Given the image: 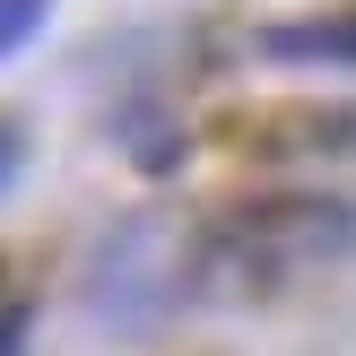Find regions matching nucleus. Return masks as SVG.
<instances>
[{
    "label": "nucleus",
    "instance_id": "obj_1",
    "mask_svg": "<svg viewBox=\"0 0 356 356\" xmlns=\"http://www.w3.org/2000/svg\"><path fill=\"white\" fill-rule=\"evenodd\" d=\"M348 252H356V209L330 191H270V200H235L200 218L209 287H287Z\"/></svg>",
    "mask_w": 356,
    "mask_h": 356
},
{
    "label": "nucleus",
    "instance_id": "obj_2",
    "mask_svg": "<svg viewBox=\"0 0 356 356\" xmlns=\"http://www.w3.org/2000/svg\"><path fill=\"white\" fill-rule=\"evenodd\" d=\"M191 296H209V261H200V226L174 218H131L87 270V313L113 330H148Z\"/></svg>",
    "mask_w": 356,
    "mask_h": 356
},
{
    "label": "nucleus",
    "instance_id": "obj_3",
    "mask_svg": "<svg viewBox=\"0 0 356 356\" xmlns=\"http://www.w3.org/2000/svg\"><path fill=\"white\" fill-rule=\"evenodd\" d=\"M252 52H261V61H278V70H356V0H339V9H322V17L261 26Z\"/></svg>",
    "mask_w": 356,
    "mask_h": 356
},
{
    "label": "nucleus",
    "instance_id": "obj_4",
    "mask_svg": "<svg viewBox=\"0 0 356 356\" xmlns=\"http://www.w3.org/2000/svg\"><path fill=\"white\" fill-rule=\"evenodd\" d=\"M235 131H278V139H261L270 156H339V148H356V104H270V113H243Z\"/></svg>",
    "mask_w": 356,
    "mask_h": 356
},
{
    "label": "nucleus",
    "instance_id": "obj_5",
    "mask_svg": "<svg viewBox=\"0 0 356 356\" xmlns=\"http://www.w3.org/2000/svg\"><path fill=\"white\" fill-rule=\"evenodd\" d=\"M44 17H52V0H0V61H17L44 35Z\"/></svg>",
    "mask_w": 356,
    "mask_h": 356
},
{
    "label": "nucleus",
    "instance_id": "obj_6",
    "mask_svg": "<svg viewBox=\"0 0 356 356\" xmlns=\"http://www.w3.org/2000/svg\"><path fill=\"white\" fill-rule=\"evenodd\" d=\"M17 165H26V122H17V113H0V191L17 183Z\"/></svg>",
    "mask_w": 356,
    "mask_h": 356
},
{
    "label": "nucleus",
    "instance_id": "obj_7",
    "mask_svg": "<svg viewBox=\"0 0 356 356\" xmlns=\"http://www.w3.org/2000/svg\"><path fill=\"white\" fill-rule=\"evenodd\" d=\"M26 330H35V305H0V356H26Z\"/></svg>",
    "mask_w": 356,
    "mask_h": 356
}]
</instances>
